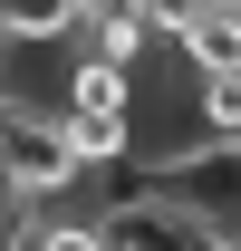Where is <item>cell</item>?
Here are the masks:
<instances>
[{
  "label": "cell",
  "instance_id": "obj_1",
  "mask_svg": "<svg viewBox=\"0 0 241 251\" xmlns=\"http://www.w3.org/2000/svg\"><path fill=\"white\" fill-rule=\"evenodd\" d=\"M0 174H10L20 203H58V193L87 184V164H77L58 116H0Z\"/></svg>",
  "mask_w": 241,
  "mask_h": 251
},
{
  "label": "cell",
  "instance_id": "obj_2",
  "mask_svg": "<svg viewBox=\"0 0 241 251\" xmlns=\"http://www.w3.org/2000/svg\"><path fill=\"white\" fill-rule=\"evenodd\" d=\"M96 232H106V251H203V232H193L174 203H154V193L106 203V213H96Z\"/></svg>",
  "mask_w": 241,
  "mask_h": 251
},
{
  "label": "cell",
  "instance_id": "obj_3",
  "mask_svg": "<svg viewBox=\"0 0 241 251\" xmlns=\"http://www.w3.org/2000/svg\"><path fill=\"white\" fill-rule=\"evenodd\" d=\"M174 58L193 68V77H241V10H193V29L174 39Z\"/></svg>",
  "mask_w": 241,
  "mask_h": 251
},
{
  "label": "cell",
  "instance_id": "obj_4",
  "mask_svg": "<svg viewBox=\"0 0 241 251\" xmlns=\"http://www.w3.org/2000/svg\"><path fill=\"white\" fill-rule=\"evenodd\" d=\"M77 29H87L77 0H0V39H20V49H68Z\"/></svg>",
  "mask_w": 241,
  "mask_h": 251
},
{
  "label": "cell",
  "instance_id": "obj_5",
  "mask_svg": "<svg viewBox=\"0 0 241 251\" xmlns=\"http://www.w3.org/2000/svg\"><path fill=\"white\" fill-rule=\"evenodd\" d=\"M58 116H135V77L106 68V58H77V68H68V106H58Z\"/></svg>",
  "mask_w": 241,
  "mask_h": 251
},
{
  "label": "cell",
  "instance_id": "obj_6",
  "mask_svg": "<svg viewBox=\"0 0 241 251\" xmlns=\"http://www.w3.org/2000/svg\"><path fill=\"white\" fill-rule=\"evenodd\" d=\"M68 145H77V164L87 174H106V164H135V116H58Z\"/></svg>",
  "mask_w": 241,
  "mask_h": 251
},
{
  "label": "cell",
  "instance_id": "obj_7",
  "mask_svg": "<svg viewBox=\"0 0 241 251\" xmlns=\"http://www.w3.org/2000/svg\"><path fill=\"white\" fill-rule=\"evenodd\" d=\"M20 222H29V203H20V193H10V174H0V242H10Z\"/></svg>",
  "mask_w": 241,
  "mask_h": 251
}]
</instances>
